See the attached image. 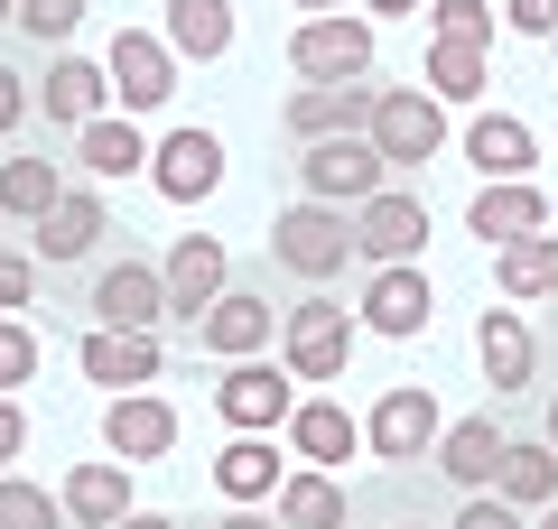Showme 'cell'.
Returning a JSON list of instances; mask_svg holds the SVG:
<instances>
[{
  "label": "cell",
  "instance_id": "1",
  "mask_svg": "<svg viewBox=\"0 0 558 529\" xmlns=\"http://www.w3.org/2000/svg\"><path fill=\"white\" fill-rule=\"evenodd\" d=\"M270 260L289 279H307V288H326V279L344 270V260H354V214H344V205H289V214L270 223Z\"/></svg>",
  "mask_w": 558,
  "mask_h": 529
},
{
  "label": "cell",
  "instance_id": "2",
  "mask_svg": "<svg viewBox=\"0 0 558 529\" xmlns=\"http://www.w3.org/2000/svg\"><path fill=\"white\" fill-rule=\"evenodd\" d=\"M289 75L299 84H363L373 75V20L354 10H317L289 28Z\"/></svg>",
  "mask_w": 558,
  "mask_h": 529
},
{
  "label": "cell",
  "instance_id": "3",
  "mask_svg": "<svg viewBox=\"0 0 558 529\" xmlns=\"http://www.w3.org/2000/svg\"><path fill=\"white\" fill-rule=\"evenodd\" d=\"M299 186H307L317 205H344V214H354L363 196H381V186H391V158L373 149V131H336V139H307Z\"/></svg>",
  "mask_w": 558,
  "mask_h": 529
},
{
  "label": "cell",
  "instance_id": "4",
  "mask_svg": "<svg viewBox=\"0 0 558 529\" xmlns=\"http://www.w3.org/2000/svg\"><path fill=\"white\" fill-rule=\"evenodd\" d=\"M363 131H373V149L391 158V168H428V158L447 149V102L428 94V84H381Z\"/></svg>",
  "mask_w": 558,
  "mask_h": 529
},
{
  "label": "cell",
  "instance_id": "5",
  "mask_svg": "<svg viewBox=\"0 0 558 529\" xmlns=\"http://www.w3.org/2000/svg\"><path fill=\"white\" fill-rule=\"evenodd\" d=\"M438 428H447L438 391H428V381H391V391L363 409V455H381V465H418V455L438 446Z\"/></svg>",
  "mask_w": 558,
  "mask_h": 529
},
{
  "label": "cell",
  "instance_id": "6",
  "mask_svg": "<svg viewBox=\"0 0 558 529\" xmlns=\"http://www.w3.org/2000/svg\"><path fill=\"white\" fill-rule=\"evenodd\" d=\"M279 362H289V381H344V362H354V307H326V297L289 307L279 316Z\"/></svg>",
  "mask_w": 558,
  "mask_h": 529
},
{
  "label": "cell",
  "instance_id": "7",
  "mask_svg": "<svg viewBox=\"0 0 558 529\" xmlns=\"http://www.w3.org/2000/svg\"><path fill=\"white\" fill-rule=\"evenodd\" d=\"M418 251H428V196H410V186H381V196L354 205V260L391 270V260H418Z\"/></svg>",
  "mask_w": 558,
  "mask_h": 529
},
{
  "label": "cell",
  "instance_id": "8",
  "mask_svg": "<svg viewBox=\"0 0 558 529\" xmlns=\"http://www.w3.org/2000/svg\"><path fill=\"white\" fill-rule=\"evenodd\" d=\"M102 75H112V102L140 121V112H159V102L178 94V47H168L159 28H121L112 57H102Z\"/></svg>",
  "mask_w": 558,
  "mask_h": 529
},
{
  "label": "cell",
  "instance_id": "9",
  "mask_svg": "<svg viewBox=\"0 0 558 529\" xmlns=\"http://www.w3.org/2000/svg\"><path fill=\"white\" fill-rule=\"evenodd\" d=\"M289 409H299V381H279L270 362H223V381H215V418L233 436H270V428H289Z\"/></svg>",
  "mask_w": 558,
  "mask_h": 529
},
{
  "label": "cell",
  "instance_id": "10",
  "mask_svg": "<svg viewBox=\"0 0 558 529\" xmlns=\"http://www.w3.org/2000/svg\"><path fill=\"white\" fill-rule=\"evenodd\" d=\"M94 325H121V334H159L168 325V279L149 260H112L94 279Z\"/></svg>",
  "mask_w": 558,
  "mask_h": 529
},
{
  "label": "cell",
  "instance_id": "11",
  "mask_svg": "<svg viewBox=\"0 0 558 529\" xmlns=\"http://www.w3.org/2000/svg\"><path fill=\"white\" fill-rule=\"evenodd\" d=\"M149 186H159L168 205H205L223 186V139L215 131H168L159 149H149Z\"/></svg>",
  "mask_w": 558,
  "mask_h": 529
},
{
  "label": "cell",
  "instance_id": "12",
  "mask_svg": "<svg viewBox=\"0 0 558 529\" xmlns=\"http://www.w3.org/2000/svg\"><path fill=\"white\" fill-rule=\"evenodd\" d=\"M428 316H438V288H428V270H418V260L373 270V288H363V325H373V334L410 344V334H428Z\"/></svg>",
  "mask_w": 558,
  "mask_h": 529
},
{
  "label": "cell",
  "instance_id": "13",
  "mask_svg": "<svg viewBox=\"0 0 558 529\" xmlns=\"http://www.w3.org/2000/svg\"><path fill=\"white\" fill-rule=\"evenodd\" d=\"M102 446H112L121 465H159V455L178 446V409H168L159 391H112V409H102Z\"/></svg>",
  "mask_w": 558,
  "mask_h": 529
},
{
  "label": "cell",
  "instance_id": "14",
  "mask_svg": "<svg viewBox=\"0 0 558 529\" xmlns=\"http://www.w3.org/2000/svg\"><path fill=\"white\" fill-rule=\"evenodd\" d=\"M465 233L475 242H521V233H549V196H539L531 176H484V196L465 205Z\"/></svg>",
  "mask_w": 558,
  "mask_h": 529
},
{
  "label": "cell",
  "instance_id": "15",
  "mask_svg": "<svg viewBox=\"0 0 558 529\" xmlns=\"http://www.w3.org/2000/svg\"><path fill=\"white\" fill-rule=\"evenodd\" d=\"M196 334H205V353H215V362H252V353L279 334V307H270V297H252V288H223L215 307L196 316Z\"/></svg>",
  "mask_w": 558,
  "mask_h": 529
},
{
  "label": "cell",
  "instance_id": "16",
  "mask_svg": "<svg viewBox=\"0 0 558 529\" xmlns=\"http://www.w3.org/2000/svg\"><path fill=\"white\" fill-rule=\"evenodd\" d=\"M502 446H512V436H502V418H447L438 428V473L457 492H494V473H502Z\"/></svg>",
  "mask_w": 558,
  "mask_h": 529
},
{
  "label": "cell",
  "instance_id": "17",
  "mask_svg": "<svg viewBox=\"0 0 558 529\" xmlns=\"http://www.w3.org/2000/svg\"><path fill=\"white\" fill-rule=\"evenodd\" d=\"M373 94L381 84H299V94L279 102V121H289V139H336V131L373 121Z\"/></svg>",
  "mask_w": 558,
  "mask_h": 529
},
{
  "label": "cell",
  "instance_id": "18",
  "mask_svg": "<svg viewBox=\"0 0 558 529\" xmlns=\"http://www.w3.org/2000/svg\"><path fill=\"white\" fill-rule=\"evenodd\" d=\"M84 381H102V391H140V381H159V334H121V325H94L75 344Z\"/></svg>",
  "mask_w": 558,
  "mask_h": 529
},
{
  "label": "cell",
  "instance_id": "19",
  "mask_svg": "<svg viewBox=\"0 0 558 529\" xmlns=\"http://www.w3.org/2000/svg\"><path fill=\"white\" fill-rule=\"evenodd\" d=\"M159 279H168V316L196 325V316L223 297V242H215V233H178V251H168Z\"/></svg>",
  "mask_w": 558,
  "mask_h": 529
},
{
  "label": "cell",
  "instance_id": "20",
  "mask_svg": "<svg viewBox=\"0 0 558 529\" xmlns=\"http://www.w3.org/2000/svg\"><path fill=\"white\" fill-rule=\"evenodd\" d=\"M475 353H484V381H494V391H521V381L539 372V334H531V316H521L512 297L475 325Z\"/></svg>",
  "mask_w": 558,
  "mask_h": 529
},
{
  "label": "cell",
  "instance_id": "21",
  "mask_svg": "<svg viewBox=\"0 0 558 529\" xmlns=\"http://www.w3.org/2000/svg\"><path fill=\"white\" fill-rule=\"evenodd\" d=\"M102 102H112V75H102L94 57H57L38 84V112L57 121V131H84V121H102Z\"/></svg>",
  "mask_w": 558,
  "mask_h": 529
},
{
  "label": "cell",
  "instance_id": "22",
  "mask_svg": "<svg viewBox=\"0 0 558 529\" xmlns=\"http://www.w3.org/2000/svg\"><path fill=\"white\" fill-rule=\"evenodd\" d=\"M465 168H475V176H531V168H539L531 121H512V112H475V121H465Z\"/></svg>",
  "mask_w": 558,
  "mask_h": 529
},
{
  "label": "cell",
  "instance_id": "23",
  "mask_svg": "<svg viewBox=\"0 0 558 529\" xmlns=\"http://www.w3.org/2000/svg\"><path fill=\"white\" fill-rule=\"evenodd\" d=\"M102 233H112L102 196H94V186H65V196H57V205L38 214V260H84V251H94Z\"/></svg>",
  "mask_w": 558,
  "mask_h": 529
},
{
  "label": "cell",
  "instance_id": "24",
  "mask_svg": "<svg viewBox=\"0 0 558 529\" xmlns=\"http://www.w3.org/2000/svg\"><path fill=\"white\" fill-rule=\"evenodd\" d=\"M354 446H363L354 409H336V399H299V409H289V455H307V465H326V473H336Z\"/></svg>",
  "mask_w": 558,
  "mask_h": 529
},
{
  "label": "cell",
  "instance_id": "25",
  "mask_svg": "<svg viewBox=\"0 0 558 529\" xmlns=\"http://www.w3.org/2000/svg\"><path fill=\"white\" fill-rule=\"evenodd\" d=\"M279 520L289 529H354V502H344V483L326 465H307V473H279Z\"/></svg>",
  "mask_w": 558,
  "mask_h": 529
},
{
  "label": "cell",
  "instance_id": "26",
  "mask_svg": "<svg viewBox=\"0 0 558 529\" xmlns=\"http://www.w3.org/2000/svg\"><path fill=\"white\" fill-rule=\"evenodd\" d=\"M57 502H65V520H75V529H112L121 510H131V465H75Z\"/></svg>",
  "mask_w": 558,
  "mask_h": 529
},
{
  "label": "cell",
  "instance_id": "27",
  "mask_svg": "<svg viewBox=\"0 0 558 529\" xmlns=\"http://www.w3.org/2000/svg\"><path fill=\"white\" fill-rule=\"evenodd\" d=\"M75 168L84 176H131V168H149V139H140V121L131 112H102V121H84L75 131Z\"/></svg>",
  "mask_w": 558,
  "mask_h": 529
},
{
  "label": "cell",
  "instance_id": "28",
  "mask_svg": "<svg viewBox=\"0 0 558 529\" xmlns=\"http://www.w3.org/2000/svg\"><path fill=\"white\" fill-rule=\"evenodd\" d=\"M178 57H196V65H215L223 47H233V0H168V28H159Z\"/></svg>",
  "mask_w": 558,
  "mask_h": 529
},
{
  "label": "cell",
  "instance_id": "29",
  "mask_svg": "<svg viewBox=\"0 0 558 529\" xmlns=\"http://www.w3.org/2000/svg\"><path fill=\"white\" fill-rule=\"evenodd\" d=\"M215 492L223 502H270L279 492V446L270 436H233V446L215 455Z\"/></svg>",
  "mask_w": 558,
  "mask_h": 529
},
{
  "label": "cell",
  "instance_id": "30",
  "mask_svg": "<svg viewBox=\"0 0 558 529\" xmlns=\"http://www.w3.org/2000/svg\"><path fill=\"white\" fill-rule=\"evenodd\" d=\"M494 270H502V297H512V307L549 297V288H558V233H521V242H502Z\"/></svg>",
  "mask_w": 558,
  "mask_h": 529
},
{
  "label": "cell",
  "instance_id": "31",
  "mask_svg": "<svg viewBox=\"0 0 558 529\" xmlns=\"http://www.w3.org/2000/svg\"><path fill=\"white\" fill-rule=\"evenodd\" d=\"M494 492H502L512 510H549V502H558V446H549V436H539V446H502Z\"/></svg>",
  "mask_w": 558,
  "mask_h": 529
},
{
  "label": "cell",
  "instance_id": "32",
  "mask_svg": "<svg viewBox=\"0 0 558 529\" xmlns=\"http://www.w3.org/2000/svg\"><path fill=\"white\" fill-rule=\"evenodd\" d=\"M65 196V176H57V158H0V214H20V223H38L47 205Z\"/></svg>",
  "mask_w": 558,
  "mask_h": 529
},
{
  "label": "cell",
  "instance_id": "33",
  "mask_svg": "<svg viewBox=\"0 0 558 529\" xmlns=\"http://www.w3.org/2000/svg\"><path fill=\"white\" fill-rule=\"evenodd\" d=\"M428 94L438 102H475L484 94V47H447V38H428Z\"/></svg>",
  "mask_w": 558,
  "mask_h": 529
},
{
  "label": "cell",
  "instance_id": "34",
  "mask_svg": "<svg viewBox=\"0 0 558 529\" xmlns=\"http://www.w3.org/2000/svg\"><path fill=\"white\" fill-rule=\"evenodd\" d=\"M0 529H65V502L38 492L28 473H0Z\"/></svg>",
  "mask_w": 558,
  "mask_h": 529
},
{
  "label": "cell",
  "instance_id": "35",
  "mask_svg": "<svg viewBox=\"0 0 558 529\" xmlns=\"http://www.w3.org/2000/svg\"><path fill=\"white\" fill-rule=\"evenodd\" d=\"M494 10L484 0H428V38H447V47H494Z\"/></svg>",
  "mask_w": 558,
  "mask_h": 529
},
{
  "label": "cell",
  "instance_id": "36",
  "mask_svg": "<svg viewBox=\"0 0 558 529\" xmlns=\"http://www.w3.org/2000/svg\"><path fill=\"white\" fill-rule=\"evenodd\" d=\"M20 28L57 47V38H75V28H84V0H20Z\"/></svg>",
  "mask_w": 558,
  "mask_h": 529
},
{
  "label": "cell",
  "instance_id": "37",
  "mask_svg": "<svg viewBox=\"0 0 558 529\" xmlns=\"http://www.w3.org/2000/svg\"><path fill=\"white\" fill-rule=\"evenodd\" d=\"M28 372H38V334H28L20 316H0V391H20Z\"/></svg>",
  "mask_w": 558,
  "mask_h": 529
},
{
  "label": "cell",
  "instance_id": "38",
  "mask_svg": "<svg viewBox=\"0 0 558 529\" xmlns=\"http://www.w3.org/2000/svg\"><path fill=\"white\" fill-rule=\"evenodd\" d=\"M457 529H531V520H521V510L502 502V492H465V510H457Z\"/></svg>",
  "mask_w": 558,
  "mask_h": 529
},
{
  "label": "cell",
  "instance_id": "39",
  "mask_svg": "<svg viewBox=\"0 0 558 529\" xmlns=\"http://www.w3.org/2000/svg\"><path fill=\"white\" fill-rule=\"evenodd\" d=\"M512 38H558V0H502Z\"/></svg>",
  "mask_w": 558,
  "mask_h": 529
},
{
  "label": "cell",
  "instance_id": "40",
  "mask_svg": "<svg viewBox=\"0 0 558 529\" xmlns=\"http://www.w3.org/2000/svg\"><path fill=\"white\" fill-rule=\"evenodd\" d=\"M20 446H28V418H20V399L0 391V473L20 465Z\"/></svg>",
  "mask_w": 558,
  "mask_h": 529
},
{
  "label": "cell",
  "instance_id": "41",
  "mask_svg": "<svg viewBox=\"0 0 558 529\" xmlns=\"http://www.w3.org/2000/svg\"><path fill=\"white\" fill-rule=\"evenodd\" d=\"M20 307H28V260L0 251V316H20Z\"/></svg>",
  "mask_w": 558,
  "mask_h": 529
},
{
  "label": "cell",
  "instance_id": "42",
  "mask_svg": "<svg viewBox=\"0 0 558 529\" xmlns=\"http://www.w3.org/2000/svg\"><path fill=\"white\" fill-rule=\"evenodd\" d=\"M20 121H28V84H20V75H10V65H0V139L20 131Z\"/></svg>",
  "mask_w": 558,
  "mask_h": 529
},
{
  "label": "cell",
  "instance_id": "43",
  "mask_svg": "<svg viewBox=\"0 0 558 529\" xmlns=\"http://www.w3.org/2000/svg\"><path fill=\"white\" fill-rule=\"evenodd\" d=\"M215 529H289V520H270V510H252V502H233V510H223Z\"/></svg>",
  "mask_w": 558,
  "mask_h": 529
},
{
  "label": "cell",
  "instance_id": "44",
  "mask_svg": "<svg viewBox=\"0 0 558 529\" xmlns=\"http://www.w3.org/2000/svg\"><path fill=\"white\" fill-rule=\"evenodd\" d=\"M112 529H178V520H168V510H121Z\"/></svg>",
  "mask_w": 558,
  "mask_h": 529
},
{
  "label": "cell",
  "instance_id": "45",
  "mask_svg": "<svg viewBox=\"0 0 558 529\" xmlns=\"http://www.w3.org/2000/svg\"><path fill=\"white\" fill-rule=\"evenodd\" d=\"M373 20H410V10H428V0H363Z\"/></svg>",
  "mask_w": 558,
  "mask_h": 529
},
{
  "label": "cell",
  "instance_id": "46",
  "mask_svg": "<svg viewBox=\"0 0 558 529\" xmlns=\"http://www.w3.org/2000/svg\"><path fill=\"white\" fill-rule=\"evenodd\" d=\"M289 10H307V20H317V10H354V0H289Z\"/></svg>",
  "mask_w": 558,
  "mask_h": 529
},
{
  "label": "cell",
  "instance_id": "47",
  "mask_svg": "<svg viewBox=\"0 0 558 529\" xmlns=\"http://www.w3.org/2000/svg\"><path fill=\"white\" fill-rule=\"evenodd\" d=\"M539 529H558V502H549V510H539Z\"/></svg>",
  "mask_w": 558,
  "mask_h": 529
},
{
  "label": "cell",
  "instance_id": "48",
  "mask_svg": "<svg viewBox=\"0 0 558 529\" xmlns=\"http://www.w3.org/2000/svg\"><path fill=\"white\" fill-rule=\"evenodd\" d=\"M549 446H558V399H549Z\"/></svg>",
  "mask_w": 558,
  "mask_h": 529
},
{
  "label": "cell",
  "instance_id": "49",
  "mask_svg": "<svg viewBox=\"0 0 558 529\" xmlns=\"http://www.w3.org/2000/svg\"><path fill=\"white\" fill-rule=\"evenodd\" d=\"M0 20H20V0H0Z\"/></svg>",
  "mask_w": 558,
  "mask_h": 529
}]
</instances>
